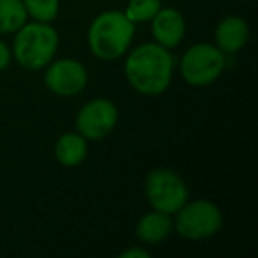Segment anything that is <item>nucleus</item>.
Masks as SVG:
<instances>
[{
	"label": "nucleus",
	"mask_w": 258,
	"mask_h": 258,
	"mask_svg": "<svg viewBox=\"0 0 258 258\" xmlns=\"http://www.w3.org/2000/svg\"><path fill=\"white\" fill-rule=\"evenodd\" d=\"M29 18L34 22L53 23L60 13V0H22Z\"/></svg>",
	"instance_id": "nucleus-14"
},
{
	"label": "nucleus",
	"mask_w": 258,
	"mask_h": 258,
	"mask_svg": "<svg viewBox=\"0 0 258 258\" xmlns=\"http://www.w3.org/2000/svg\"><path fill=\"white\" fill-rule=\"evenodd\" d=\"M144 191L152 209L172 216L189 200L187 184L172 168L151 170L145 177Z\"/></svg>",
	"instance_id": "nucleus-6"
},
{
	"label": "nucleus",
	"mask_w": 258,
	"mask_h": 258,
	"mask_svg": "<svg viewBox=\"0 0 258 258\" xmlns=\"http://www.w3.org/2000/svg\"><path fill=\"white\" fill-rule=\"evenodd\" d=\"M13 62V53H11V48L4 43V41L0 39V73L6 71V69L11 66Z\"/></svg>",
	"instance_id": "nucleus-17"
},
{
	"label": "nucleus",
	"mask_w": 258,
	"mask_h": 258,
	"mask_svg": "<svg viewBox=\"0 0 258 258\" xmlns=\"http://www.w3.org/2000/svg\"><path fill=\"white\" fill-rule=\"evenodd\" d=\"M135 25L124 11H103L90 22L87 43L90 53L104 62H113L124 57L135 37Z\"/></svg>",
	"instance_id": "nucleus-2"
},
{
	"label": "nucleus",
	"mask_w": 258,
	"mask_h": 258,
	"mask_svg": "<svg viewBox=\"0 0 258 258\" xmlns=\"http://www.w3.org/2000/svg\"><path fill=\"white\" fill-rule=\"evenodd\" d=\"M249 41V25L242 16H226L216 25L214 44L225 55H233L244 50Z\"/></svg>",
	"instance_id": "nucleus-10"
},
{
	"label": "nucleus",
	"mask_w": 258,
	"mask_h": 258,
	"mask_svg": "<svg viewBox=\"0 0 258 258\" xmlns=\"http://www.w3.org/2000/svg\"><path fill=\"white\" fill-rule=\"evenodd\" d=\"M172 50L152 43H142L129 50L124 60V76L135 92L147 97H156L170 89L173 80Z\"/></svg>",
	"instance_id": "nucleus-1"
},
{
	"label": "nucleus",
	"mask_w": 258,
	"mask_h": 258,
	"mask_svg": "<svg viewBox=\"0 0 258 258\" xmlns=\"http://www.w3.org/2000/svg\"><path fill=\"white\" fill-rule=\"evenodd\" d=\"M53 154L58 165L66 166V168H76L89 156V140L83 138L78 131L64 133L55 142Z\"/></svg>",
	"instance_id": "nucleus-12"
},
{
	"label": "nucleus",
	"mask_w": 258,
	"mask_h": 258,
	"mask_svg": "<svg viewBox=\"0 0 258 258\" xmlns=\"http://www.w3.org/2000/svg\"><path fill=\"white\" fill-rule=\"evenodd\" d=\"M118 256L120 258H151V251L145 249V246H135V247L124 249Z\"/></svg>",
	"instance_id": "nucleus-16"
},
{
	"label": "nucleus",
	"mask_w": 258,
	"mask_h": 258,
	"mask_svg": "<svg viewBox=\"0 0 258 258\" xmlns=\"http://www.w3.org/2000/svg\"><path fill=\"white\" fill-rule=\"evenodd\" d=\"M44 85L55 96L75 97L87 89L89 73L76 58H53L44 68Z\"/></svg>",
	"instance_id": "nucleus-8"
},
{
	"label": "nucleus",
	"mask_w": 258,
	"mask_h": 258,
	"mask_svg": "<svg viewBox=\"0 0 258 258\" xmlns=\"http://www.w3.org/2000/svg\"><path fill=\"white\" fill-rule=\"evenodd\" d=\"M60 44L58 32L51 23L27 22L15 32L11 53L27 71H43L55 58Z\"/></svg>",
	"instance_id": "nucleus-3"
},
{
	"label": "nucleus",
	"mask_w": 258,
	"mask_h": 258,
	"mask_svg": "<svg viewBox=\"0 0 258 258\" xmlns=\"http://www.w3.org/2000/svg\"><path fill=\"white\" fill-rule=\"evenodd\" d=\"M29 22L22 0H0V34H15Z\"/></svg>",
	"instance_id": "nucleus-13"
},
{
	"label": "nucleus",
	"mask_w": 258,
	"mask_h": 258,
	"mask_svg": "<svg viewBox=\"0 0 258 258\" xmlns=\"http://www.w3.org/2000/svg\"><path fill=\"white\" fill-rule=\"evenodd\" d=\"M161 8V0H129L124 9V15L137 25V23L151 22Z\"/></svg>",
	"instance_id": "nucleus-15"
},
{
	"label": "nucleus",
	"mask_w": 258,
	"mask_h": 258,
	"mask_svg": "<svg viewBox=\"0 0 258 258\" xmlns=\"http://www.w3.org/2000/svg\"><path fill=\"white\" fill-rule=\"evenodd\" d=\"M186 18L179 9L161 8L151 20L152 37L166 50H175L186 37Z\"/></svg>",
	"instance_id": "nucleus-9"
},
{
	"label": "nucleus",
	"mask_w": 258,
	"mask_h": 258,
	"mask_svg": "<svg viewBox=\"0 0 258 258\" xmlns=\"http://www.w3.org/2000/svg\"><path fill=\"white\" fill-rule=\"evenodd\" d=\"M226 68V55L214 43L191 44L182 53L179 71L191 87H207L219 80Z\"/></svg>",
	"instance_id": "nucleus-5"
},
{
	"label": "nucleus",
	"mask_w": 258,
	"mask_h": 258,
	"mask_svg": "<svg viewBox=\"0 0 258 258\" xmlns=\"http://www.w3.org/2000/svg\"><path fill=\"white\" fill-rule=\"evenodd\" d=\"M118 122L117 104L106 97H94L80 108L76 115V131L89 142L106 138Z\"/></svg>",
	"instance_id": "nucleus-7"
},
{
	"label": "nucleus",
	"mask_w": 258,
	"mask_h": 258,
	"mask_svg": "<svg viewBox=\"0 0 258 258\" xmlns=\"http://www.w3.org/2000/svg\"><path fill=\"white\" fill-rule=\"evenodd\" d=\"M223 228L221 209L211 200H187L173 214V230L186 240H205Z\"/></svg>",
	"instance_id": "nucleus-4"
},
{
	"label": "nucleus",
	"mask_w": 258,
	"mask_h": 258,
	"mask_svg": "<svg viewBox=\"0 0 258 258\" xmlns=\"http://www.w3.org/2000/svg\"><path fill=\"white\" fill-rule=\"evenodd\" d=\"M173 232V216L166 214L161 211H152L145 212L137 223V239L145 246H158V244L165 242Z\"/></svg>",
	"instance_id": "nucleus-11"
}]
</instances>
